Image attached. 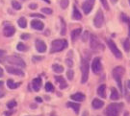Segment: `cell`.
Returning <instances> with one entry per match:
<instances>
[{
    "label": "cell",
    "mask_w": 130,
    "mask_h": 116,
    "mask_svg": "<svg viewBox=\"0 0 130 116\" xmlns=\"http://www.w3.org/2000/svg\"><path fill=\"white\" fill-rule=\"evenodd\" d=\"M6 70H7V72L10 73V74L17 75V76H20V77L24 76L23 71H22L21 69H19V68H17V67H13V66H6Z\"/></svg>",
    "instance_id": "obj_11"
},
{
    "label": "cell",
    "mask_w": 130,
    "mask_h": 116,
    "mask_svg": "<svg viewBox=\"0 0 130 116\" xmlns=\"http://www.w3.org/2000/svg\"><path fill=\"white\" fill-rule=\"evenodd\" d=\"M92 70L94 74H98L101 70V61L99 58H94L92 61Z\"/></svg>",
    "instance_id": "obj_10"
},
{
    "label": "cell",
    "mask_w": 130,
    "mask_h": 116,
    "mask_svg": "<svg viewBox=\"0 0 130 116\" xmlns=\"http://www.w3.org/2000/svg\"><path fill=\"white\" fill-rule=\"evenodd\" d=\"M2 84H3V82H2V81H0V86H2Z\"/></svg>",
    "instance_id": "obj_54"
},
{
    "label": "cell",
    "mask_w": 130,
    "mask_h": 116,
    "mask_svg": "<svg viewBox=\"0 0 130 116\" xmlns=\"http://www.w3.org/2000/svg\"><path fill=\"white\" fill-rule=\"evenodd\" d=\"M52 69L55 73H62L64 71V67L62 65L58 64V63H54L52 65Z\"/></svg>",
    "instance_id": "obj_25"
},
{
    "label": "cell",
    "mask_w": 130,
    "mask_h": 116,
    "mask_svg": "<svg viewBox=\"0 0 130 116\" xmlns=\"http://www.w3.org/2000/svg\"><path fill=\"white\" fill-rule=\"evenodd\" d=\"M85 98H86V96L82 92H76L74 94H72V95H70V99L74 100L76 102H83L85 100Z\"/></svg>",
    "instance_id": "obj_14"
},
{
    "label": "cell",
    "mask_w": 130,
    "mask_h": 116,
    "mask_svg": "<svg viewBox=\"0 0 130 116\" xmlns=\"http://www.w3.org/2000/svg\"><path fill=\"white\" fill-rule=\"evenodd\" d=\"M70 3V0H61L60 1V6L62 9H67Z\"/></svg>",
    "instance_id": "obj_31"
},
{
    "label": "cell",
    "mask_w": 130,
    "mask_h": 116,
    "mask_svg": "<svg viewBox=\"0 0 130 116\" xmlns=\"http://www.w3.org/2000/svg\"><path fill=\"white\" fill-rule=\"evenodd\" d=\"M110 1H111L112 3H114V4H115V3H117V2H118V0H110Z\"/></svg>",
    "instance_id": "obj_48"
},
{
    "label": "cell",
    "mask_w": 130,
    "mask_h": 116,
    "mask_svg": "<svg viewBox=\"0 0 130 116\" xmlns=\"http://www.w3.org/2000/svg\"><path fill=\"white\" fill-rule=\"evenodd\" d=\"M35 46H36L37 51L40 52V53H44V52L46 51V44L42 40H41V39H37L36 40Z\"/></svg>",
    "instance_id": "obj_12"
},
{
    "label": "cell",
    "mask_w": 130,
    "mask_h": 116,
    "mask_svg": "<svg viewBox=\"0 0 130 116\" xmlns=\"http://www.w3.org/2000/svg\"><path fill=\"white\" fill-rule=\"evenodd\" d=\"M50 116H57V115L55 114V112H52L51 114H50Z\"/></svg>",
    "instance_id": "obj_52"
},
{
    "label": "cell",
    "mask_w": 130,
    "mask_h": 116,
    "mask_svg": "<svg viewBox=\"0 0 130 116\" xmlns=\"http://www.w3.org/2000/svg\"><path fill=\"white\" fill-rule=\"evenodd\" d=\"M88 37H89V32L88 31H85L84 34L82 35V40H83V41H86V40L88 39Z\"/></svg>",
    "instance_id": "obj_39"
},
{
    "label": "cell",
    "mask_w": 130,
    "mask_h": 116,
    "mask_svg": "<svg viewBox=\"0 0 130 116\" xmlns=\"http://www.w3.org/2000/svg\"><path fill=\"white\" fill-rule=\"evenodd\" d=\"M93 9V3H90V2H84L82 4V10L84 11L85 14H89L91 13V11Z\"/></svg>",
    "instance_id": "obj_16"
},
{
    "label": "cell",
    "mask_w": 130,
    "mask_h": 116,
    "mask_svg": "<svg viewBox=\"0 0 130 116\" xmlns=\"http://www.w3.org/2000/svg\"><path fill=\"white\" fill-rule=\"evenodd\" d=\"M107 116H116V115H112V114H106Z\"/></svg>",
    "instance_id": "obj_55"
},
{
    "label": "cell",
    "mask_w": 130,
    "mask_h": 116,
    "mask_svg": "<svg viewBox=\"0 0 130 116\" xmlns=\"http://www.w3.org/2000/svg\"><path fill=\"white\" fill-rule=\"evenodd\" d=\"M18 23H19V26L20 28H26V26H27V20L24 18V17H20L19 19V21H18Z\"/></svg>",
    "instance_id": "obj_28"
},
{
    "label": "cell",
    "mask_w": 130,
    "mask_h": 116,
    "mask_svg": "<svg viewBox=\"0 0 130 116\" xmlns=\"http://www.w3.org/2000/svg\"><path fill=\"white\" fill-rule=\"evenodd\" d=\"M82 116H89V112L88 111H84L83 114H82Z\"/></svg>",
    "instance_id": "obj_47"
},
{
    "label": "cell",
    "mask_w": 130,
    "mask_h": 116,
    "mask_svg": "<svg viewBox=\"0 0 130 116\" xmlns=\"http://www.w3.org/2000/svg\"><path fill=\"white\" fill-rule=\"evenodd\" d=\"M60 20H61V35L62 36H65L66 34H67V27H66V22L65 20L62 18V17H60Z\"/></svg>",
    "instance_id": "obj_26"
},
{
    "label": "cell",
    "mask_w": 130,
    "mask_h": 116,
    "mask_svg": "<svg viewBox=\"0 0 130 116\" xmlns=\"http://www.w3.org/2000/svg\"><path fill=\"white\" fill-rule=\"evenodd\" d=\"M92 106H93V108H95V109H99V108H101V107L104 106V102L101 101L100 99H93V102H92Z\"/></svg>",
    "instance_id": "obj_18"
},
{
    "label": "cell",
    "mask_w": 130,
    "mask_h": 116,
    "mask_svg": "<svg viewBox=\"0 0 130 116\" xmlns=\"http://www.w3.org/2000/svg\"><path fill=\"white\" fill-rule=\"evenodd\" d=\"M31 17H39V18H44V15L41 14H30Z\"/></svg>",
    "instance_id": "obj_38"
},
{
    "label": "cell",
    "mask_w": 130,
    "mask_h": 116,
    "mask_svg": "<svg viewBox=\"0 0 130 116\" xmlns=\"http://www.w3.org/2000/svg\"><path fill=\"white\" fill-rule=\"evenodd\" d=\"M67 77H68V79L69 80H73V78H74V72H73V70L72 69H69L68 71H67Z\"/></svg>",
    "instance_id": "obj_29"
},
{
    "label": "cell",
    "mask_w": 130,
    "mask_h": 116,
    "mask_svg": "<svg viewBox=\"0 0 130 116\" xmlns=\"http://www.w3.org/2000/svg\"><path fill=\"white\" fill-rule=\"evenodd\" d=\"M5 93H6L5 89H3V88L0 86V98L4 97V96H5Z\"/></svg>",
    "instance_id": "obj_41"
},
{
    "label": "cell",
    "mask_w": 130,
    "mask_h": 116,
    "mask_svg": "<svg viewBox=\"0 0 130 116\" xmlns=\"http://www.w3.org/2000/svg\"><path fill=\"white\" fill-rule=\"evenodd\" d=\"M55 80L57 83H59L61 89H65V88L68 87V84H67V82H66L65 79L63 77H61V76H55Z\"/></svg>",
    "instance_id": "obj_17"
},
{
    "label": "cell",
    "mask_w": 130,
    "mask_h": 116,
    "mask_svg": "<svg viewBox=\"0 0 130 116\" xmlns=\"http://www.w3.org/2000/svg\"><path fill=\"white\" fill-rule=\"evenodd\" d=\"M6 60L11 64H14L17 66H19V67H25L26 66L25 61L19 56H9L6 58Z\"/></svg>",
    "instance_id": "obj_6"
},
{
    "label": "cell",
    "mask_w": 130,
    "mask_h": 116,
    "mask_svg": "<svg viewBox=\"0 0 130 116\" xmlns=\"http://www.w3.org/2000/svg\"><path fill=\"white\" fill-rule=\"evenodd\" d=\"M13 114V111H7V112H5V115L6 116H11Z\"/></svg>",
    "instance_id": "obj_44"
},
{
    "label": "cell",
    "mask_w": 130,
    "mask_h": 116,
    "mask_svg": "<svg viewBox=\"0 0 130 116\" xmlns=\"http://www.w3.org/2000/svg\"><path fill=\"white\" fill-rule=\"evenodd\" d=\"M42 80L41 78H36V79L33 80L32 86H33V89L35 91H39L41 86H42Z\"/></svg>",
    "instance_id": "obj_15"
},
{
    "label": "cell",
    "mask_w": 130,
    "mask_h": 116,
    "mask_svg": "<svg viewBox=\"0 0 130 116\" xmlns=\"http://www.w3.org/2000/svg\"><path fill=\"white\" fill-rule=\"evenodd\" d=\"M128 1H129V5H130V0H128Z\"/></svg>",
    "instance_id": "obj_56"
},
{
    "label": "cell",
    "mask_w": 130,
    "mask_h": 116,
    "mask_svg": "<svg viewBox=\"0 0 130 116\" xmlns=\"http://www.w3.org/2000/svg\"><path fill=\"white\" fill-rule=\"evenodd\" d=\"M43 1H45V2L48 3V4H50V3H51V1H50V0H43Z\"/></svg>",
    "instance_id": "obj_49"
},
{
    "label": "cell",
    "mask_w": 130,
    "mask_h": 116,
    "mask_svg": "<svg viewBox=\"0 0 130 116\" xmlns=\"http://www.w3.org/2000/svg\"><path fill=\"white\" fill-rule=\"evenodd\" d=\"M7 85L10 89H15L21 85V83H14L13 79H9L7 81Z\"/></svg>",
    "instance_id": "obj_21"
},
{
    "label": "cell",
    "mask_w": 130,
    "mask_h": 116,
    "mask_svg": "<svg viewBox=\"0 0 130 116\" xmlns=\"http://www.w3.org/2000/svg\"><path fill=\"white\" fill-rule=\"evenodd\" d=\"M88 1L90 3H93V2H94V0H88Z\"/></svg>",
    "instance_id": "obj_53"
},
{
    "label": "cell",
    "mask_w": 130,
    "mask_h": 116,
    "mask_svg": "<svg viewBox=\"0 0 130 116\" xmlns=\"http://www.w3.org/2000/svg\"><path fill=\"white\" fill-rule=\"evenodd\" d=\"M125 73V69L122 67V66H117L116 68L113 69V77L115 81L118 84V87L120 88L121 93H123V89H122V83H121V79H122V76Z\"/></svg>",
    "instance_id": "obj_1"
},
{
    "label": "cell",
    "mask_w": 130,
    "mask_h": 116,
    "mask_svg": "<svg viewBox=\"0 0 130 116\" xmlns=\"http://www.w3.org/2000/svg\"><path fill=\"white\" fill-rule=\"evenodd\" d=\"M3 75H4V72H3V69L0 67V78L1 77H3Z\"/></svg>",
    "instance_id": "obj_46"
},
{
    "label": "cell",
    "mask_w": 130,
    "mask_h": 116,
    "mask_svg": "<svg viewBox=\"0 0 130 116\" xmlns=\"http://www.w3.org/2000/svg\"><path fill=\"white\" fill-rule=\"evenodd\" d=\"M18 105V103H17V101H14V100H12V101H10V102L7 103V107L8 108H14L15 106Z\"/></svg>",
    "instance_id": "obj_33"
},
{
    "label": "cell",
    "mask_w": 130,
    "mask_h": 116,
    "mask_svg": "<svg viewBox=\"0 0 130 116\" xmlns=\"http://www.w3.org/2000/svg\"><path fill=\"white\" fill-rule=\"evenodd\" d=\"M21 39H28V38H30V35L29 34H23V35H21Z\"/></svg>",
    "instance_id": "obj_42"
},
{
    "label": "cell",
    "mask_w": 130,
    "mask_h": 116,
    "mask_svg": "<svg viewBox=\"0 0 130 116\" xmlns=\"http://www.w3.org/2000/svg\"><path fill=\"white\" fill-rule=\"evenodd\" d=\"M122 46H123V48H124V51L125 52L130 51V40H129V38H125V39H123Z\"/></svg>",
    "instance_id": "obj_27"
},
{
    "label": "cell",
    "mask_w": 130,
    "mask_h": 116,
    "mask_svg": "<svg viewBox=\"0 0 130 116\" xmlns=\"http://www.w3.org/2000/svg\"><path fill=\"white\" fill-rule=\"evenodd\" d=\"M68 47V41L66 39H54L51 43V53H58Z\"/></svg>",
    "instance_id": "obj_2"
},
{
    "label": "cell",
    "mask_w": 130,
    "mask_h": 116,
    "mask_svg": "<svg viewBox=\"0 0 130 116\" xmlns=\"http://www.w3.org/2000/svg\"><path fill=\"white\" fill-rule=\"evenodd\" d=\"M67 106L69 107H71L74 112L77 114L79 112V109H80V105H79L78 103H72V102H68L67 103Z\"/></svg>",
    "instance_id": "obj_24"
},
{
    "label": "cell",
    "mask_w": 130,
    "mask_h": 116,
    "mask_svg": "<svg viewBox=\"0 0 130 116\" xmlns=\"http://www.w3.org/2000/svg\"><path fill=\"white\" fill-rule=\"evenodd\" d=\"M45 90H46L47 92H52V91H54V86H53V84L51 83H46L45 84Z\"/></svg>",
    "instance_id": "obj_30"
},
{
    "label": "cell",
    "mask_w": 130,
    "mask_h": 116,
    "mask_svg": "<svg viewBox=\"0 0 130 116\" xmlns=\"http://www.w3.org/2000/svg\"><path fill=\"white\" fill-rule=\"evenodd\" d=\"M90 45H91V48L94 49V50H99V49L104 50L105 49L104 45L101 43L99 38L95 35H91L90 36Z\"/></svg>",
    "instance_id": "obj_5"
},
{
    "label": "cell",
    "mask_w": 130,
    "mask_h": 116,
    "mask_svg": "<svg viewBox=\"0 0 130 116\" xmlns=\"http://www.w3.org/2000/svg\"><path fill=\"white\" fill-rule=\"evenodd\" d=\"M31 27L35 30H38V31H42V29L44 28V24L38 19H34L31 21Z\"/></svg>",
    "instance_id": "obj_13"
},
{
    "label": "cell",
    "mask_w": 130,
    "mask_h": 116,
    "mask_svg": "<svg viewBox=\"0 0 130 116\" xmlns=\"http://www.w3.org/2000/svg\"><path fill=\"white\" fill-rule=\"evenodd\" d=\"M81 33H82V29L81 28H77L73 30L71 34H70V37H71V40L72 41H75L79 37H80V35H81Z\"/></svg>",
    "instance_id": "obj_19"
},
{
    "label": "cell",
    "mask_w": 130,
    "mask_h": 116,
    "mask_svg": "<svg viewBox=\"0 0 130 116\" xmlns=\"http://www.w3.org/2000/svg\"><path fill=\"white\" fill-rule=\"evenodd\" d=\"M12 6H13V8H14V10H20L21 9V5H20V3H19L18 1H12Z\"/></svg>",
    "instance_id": "obj_34"
},
{
    "label": "cell",
    "mask_w": 130,
    "mask_h": 116,
    "mask_svg": "<svg viewBox=\"0 0 130 116\" xmlns=\"http://www.w3.org/2000/svg\"><path fill=\"white\" fill-rule=\"evenodd\" d=\"M15 33V28L12 24H6L3 29V35L6 37H13Z\"/></svg>",
    "instance_id": "obj_9"
},
{
    "label": "cell",
    "mask_w": 130,
    "mask_h": 116,
    "mask_svg": "<svg viewBox=\"0 0 130 116\" xmlns=\"http://www.w3.org/2000/svg\"><path fill=\"white\" fill-rule=\"evenodd\" d=\"M110 98H111V100H113V101H117V100H119L121 98L120 93L118 92V90L115 87L111 88V96H110Z\"/></svg>",
    "instance_id": "obj_23"
},
{
    "label": "cell",
    "mask_w": 130,
    "mask_h": 116,
    "mask_svg": "<svg viewBox=\"0 0 130 116\" xmlns=\"http://www.w3.org/2000/svg\"><path fill=\"white\" fill-rule=\"evenodd\" d=\"M72 19L74 20H81L82 19V14L76 8V6H73V11H72Z\"/></svg>",
    "instance_id": "obj_20"
},
{
    "label": "cell",
    "mask_w": 130,
    "mask_h": 116,
    "mask_svg": "<svg viewBox=\"0 0 130 116\" xmlns=\"http://www.w3.org/2000/svg\"><path fill=\"white\" fill-rule=\"evenodd\" d=\"M101 1V4H102V6L104 7V9L105 10H109L110 8H109V5H108V2H107V0H100Z\"/></svg>",
    "instance_id": "obj_37"
},
{
    "label": "cell",
    "mask_w": 130,
    "mask_h": 116,
    "mask_svg": "<svg viewBox=\"0 0 130 116\" xmlns=\"http://www.w3.org/2000/svg\"><path fill=\"white\" fill-rule=\"evenodd\" d=\"M26 48H27V47L25 46L22 42H19V44H18V46H17V49H18L19 51H26Z\"/></svg>",
    "instance_id": "obj_35"
},
{
    "label": "cell",
    "mask_w": 130,
    "mask_h": 116,
    "mask_svg": "<svg viewBox=\"0 0 130 116\" xmlns=\"http://www.w3.org/2000/svg\"><path fill=\"white\" fill-rule=\"evenodd\" d=\"M37 7H38V5H37V4H35V3H32V4L29 5V8H30V9H32V10L37 9Z\"/></svg>",
    "instance_id": "obj_43"
},
{
    "label": "cell",
    "mask_w": 130,
    "mask_h": 116,
    "mask_svg": "<svg viewBox=\"0 0 130 116\" xmlns=\"http://www.w3.org/2000/svg\"><path fill=\"white\" fill-rule=\"evenodd\" d=\"M104 23V14L101 10H98L93 18V24L96 28H101Z\"/></svg>",
    "instance_id": "obj_8"
},
{
    "label": "cell",
    "mask_w": 130,
    "mask_h": 116,
    "mask_svg": "<svg viewBox=\"0 0 130 116\" xmlns=\"http://www.w3.org/2000/svg\"><path fill=\"white\" fill-rule=\"evenodd\" d=\"M127 86H128V88L130 89V81H128V83H127Z\"/></svg>",
    "instance_id": "obj_51"
},
{
    "label": "cell",
    "mask_w": 130,
    "mask_h": 116,
    "mask_svg": "<svg viewBox=\"0 0 130 116\" xmlns=\"http://www.w3.org/2000/svg\"><path fill=\"white\" fill-rule=\"evenodd\" d=\"M98 96H100V97L106 98V85L105 84H101V85L98 86Z\"/></svg>",
    "instance_id": "obj_22"
},
{
    "label": "cell",
    "mask_w": 130,
    "mask_h": 116,
    "mask_svg": "<svg viewBox=\"0 0 130 116\" xmlns=\"http://www.w3.org/2000/svg\"><path fill=\"white\" fill-rule=\"evenodd\" d=\"M121 108H122V104H119V103L110 104L106 108V114H112V115L119 116Z\"/></svg>",
    "instance_id": "obj_4"
},
{
    "label": "cell",
    "mask_w": 130,
    "mask_h": 116,
    "mask_svg": "<svg viewBox=\"0 0 130 116\" xmlns=\"http://www.w3.org/2000/svg\"><path fill=\"white\" fill-rule=\"evenodd\" d=\"M42 12L43 14H51L53 12H52L51 9H49V8H42Z\"/></svg>",
    "instance_id": "obj_36"
},
{
    "label": "cell",
    "mask_w": 130,
    "mask_h": 116,
    "mask_svg": "<svg viewBox=\"0 0 130 116\" xmlns=\"http://www.w3.org/2000/svg\"><path fill=\"white\" fill-rule=\"evenodd\" d=\"M128 36H129V38H130V24H129V27H128Z\"/></svg>",
    "instance_id": "obj_50"
},
{
    "label": "cell",
    "mask_w": 130,
    "mask_h": 116,
    "mask_svg": "<svg viewBox=\"0 0 130 116\" xmlns=\"http://www.w3.org/2000/svg\"><path fill=\"white\" fill-rule=\"evenodd\" d=\"M89 70H90V64H89L88 60L83 59L81 61V72H82V78H81V83L86 84L89 79Z\"/></svg>",
    "instance_id": "obj_3"
},
{
    "label": "cell",
    "mask_w": 130,
    "mask_h": 116,
    "mask_svg": "<svg viewBox=\"0 0 130 116\" xmlns=\"http://www.w3.org/2000/svg\"><path fill=\"white\" fill-rule=\"evenodd\" d=\"M66 63H67V65L69 66V67H72V65H73V61L71 60H70V59H68V60H66Z\"/></svg>",
    "instance_id": "obj_40"
},
{
    "label": "cell",
    "mask_w": 130,
    "mask_h": 116,
    "mask_svg": "<svg viewBox=\"0 0 130 116\" xmlns=\"http://www.w3.org/2000/svg\"><path fill=\"white\" fill-rule=\"evenodd\" d=\"M107 45L109 47V49L111 50V52L114 54V56L118 58V59H121V57H122V54H121V52L120 51V49L118 48L116 44H115V42L113 41L112 39H107Z\"/></svg>",
    "instance_id": "obj_7"
},
{
    "label": "cell",
    "mask_w": 130,
    "mask_h": 116,
    "mask_svg": "<svg viewBox=\"0 0 130 116\" xmlns=\"http://www.w3.org/2000/svg\"><path fill=\"white\" fill-rule=\"evenodd\" d=\"M6 58H7L6 52L4 50H1L0 49V62H4L5 60H6Z\"/></svg>",
    "instance_id": "obj_32"
},
{
    "label": "cell",
    "mask_w": 130,
    "mask_h": 116,
    "mask_svg": "<svg viewBox=\"0 0 130 116\" xmlns=\"http://www.w3.org/2000/svg\"><path fill=\"white\" fill-rule=\"evenodd\" d=\"M36 101L39 103H42V98H40V97H36Z\"/></svg>",
    "instance_id": "obj_45"
}]
</instances>
